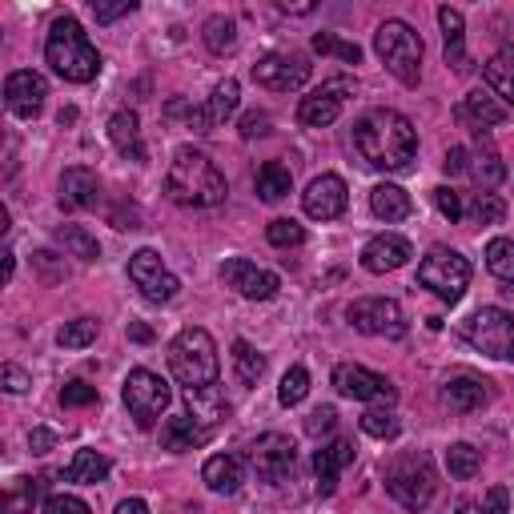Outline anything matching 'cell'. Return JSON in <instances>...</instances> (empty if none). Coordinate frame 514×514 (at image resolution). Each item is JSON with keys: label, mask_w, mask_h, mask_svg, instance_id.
Here are the masks:
<instances>
[{"label": "cell", "mask_w": 514, "mask_h": 514, "mask_svg": "<svg viewBox=\"0 0 514 514\" xmlns=\"http://www.w3.org/2000/svg\"><path fill=\"white\" fill-rule=\"evenodd\" d=\"M350 462H354V442H346V438H338V442H330V446L314 450V474H318V490H322V494H334L338 474H342Z\"/></svg>", "instance_id": "obj_23"}, {"label": "cell", "mask_w": 514, "mask_h": 514, "mask_svg": "<svg viewBox=\"0 0 514 514\" xmlns=\"http://www.w3.org/2000/svg\"><path fill=\"white\" fill-rule=\"evenodd\" d=\"M57 241L65 245L69 257H81V262H97L101 257V245L85 225H57Z\"/></svg>", "instance_id": "obj_34"}, {"label": "cell", "mask_w": 514, "mask_h": 514, "mask_svg": "<svg viewBox=\"0 0 514 514\" xmlns=\"http://www.w3.org/2000/svg\"><path fill=\"white\" fill-rule=\"evenodd\" d=\"M37 498H41V478H17V486L5 494V514H33Z\"/></svg>", "instance_id": "obj_42"}, {"label": "cell", "mask_w": 514, "mask_h": 514, "mask_svg": "<svg viewBox=\"0 0 514 514\" xmlns=\"http://www.w3.org/2000/svg\"><path fill=\"white\" fill-rule=\"evenodd\" d=\"M314 53H322V57H338V61H346V65H358V61H362V49H358L354 41L334 37V33H314Z\"/></svg>", "instance_id": "obj_43"}, {"label": "cell", "mask_w": 514, "mask_h": 514, "mask_svg": "<svg viewBox=\"0 0 514 514\" xmlns=\"http://www.w3.org/2000/svg\"><path fill=\"white\" fill-rule=\"evenodd\" d=\"M13 274H17V253H13V249H5V270H0V278L13 282Z\"/></svg>", "instance_id": "obj_61"}, {"label": "cell", "mask_w": 514, "mask_h": 514, "mask_svg": "<svg viewBox=\"0 0 514 514\" xmlns=\"http://www.w3.org/2000/svg\"><path fill=\"white\" fill-rule=\"evenodd\" d=\"M290 189H294V173L282 161H266L257 169V197L262 201H282L290 197Z\"/></svg>", "instance_id": "obj_33"}, {"label": "cell", "mask_w": 514, "mask_h": 514, "mask_svg": "<svg viewBox=\"0 0 514 514\" xmlns=\"http://www.w3.org/2000/svg\"><path fill=\"white\" fill-rule=\"evenodd\" d=\"M53 257H57V253H49V249H41V253L33 257V262H37V266L45 270V278H49V282H61V278H65V270H57V266H53Z\"/></svg>", "instance_id": "obj_58"}, {"label": "cell", "mask_w": 514, "mask_h": 514, "mask_svg": "<svg viewBox=\"0 0 514 514\" xmlns=\"http://www.w3.org/2000/svg\"><path fill=\"white\" fill-rule=\"evenodd\" d=\"M185 406H189V414L201 422V426H217V422H225L229 418V402H225V394L217 390V386H201V390H185Z\"/></svg>", "instance_id": "obj_28"}, {"label": "cell", "mask_w": 514, "mask_h": 514, "mask_svg": "<svg viewBox=\"0 0 514 514\" xmlns=\"http://www.w3.org/2000/svg\"><path fill=\"white\" fill-rule=\"evenodd\" d=\"M434 490H438V474H434V462L418 450H406L398 458H390L386 466V494L394 502H402L406 510H426L434 502Z\"/></svg>", "instance_id": "obj_5"}, {"label": "cell", "mask_w": 514, "mask_h": 514, "mask_svg": "<svg viewBox=\"0 0 514 514\" xmlns=\"http://www.w3.org/2000/svg\"><path fill=\"white\" fill-rule=\"evenodd\" d=\"M438 25H442V37H446V65L454 73H470L474 65L466 57V21H462V13L450 9V5H442L438 9Z\"/></svg>", "instance_id": "obj_24"}, {"label": "cell", "mask_w": 514, "mask_h": 514, "mask_svg": "<svg viewBox=\"0 0 514 514\" xmlns=\"http://www.w3.org/2000/svg\"><path fill=\"white\" fill-rule=\"evenodd\" d=\"M249 462L257 470V478L270 482V486H282L290 474H294V462H298V446L286 438V434H262L253 446H249Z\"/></svg>", "instance_id": "obj_13"}, {"label": "cell", "mask_w": 514, "mask_h": 514, "mask_svg": "<svg viewBox=\"0 0 514 514\" xmlns=\"http://www.w3.org/2000/svg\"><path fill=\"white\" fill-rule=\"evenodd\" d=\"M414 257V245L406 241V237H398V233H378V237H370L366 241V249H362V270L366 274H394V270H402L406 262Z\"/></svg>", "instance_id": "obj_19"}, {"label": "cell", "mask_w": 514, "mask_h": 514, "mask_svg": "<svg viewBox=\"0 0 514 514\" xmlns=\"http://www.w3.org/2000/svg\"><path fill=\"white\" fill-rule=\"evenodd\" d=\"M462 514H510V490L506 486H490L478 502H462Z\"/></svg>", "instance_id": "obj_46"}, {"label": "cell", "mask_w": 514, "mask_h": 514, "mask_svg": "<svg viewBox=\"0 0 514 514\" xmlns=\"http://www.w3.org/2000/svg\"><path fill=\"white\" fill-rule=\"evenodd\" d=\"M29 446H33V454H49V450L57 446V434L45 430V426H37V430L29 434Z\"/></svg>", "instance_id": "obj_56"}, {"label": "cell", "mask_w": 514, "mask_h": 514, "mask_svg": "<svg viewBox=\"0 0 514 514\" xmlns=\"http://www.w3.org/2000/svg\"><path fill=\"white\" fill-rule=\"evenodd\" d=\"M458 121H466V125H474V129L482 133V129L506 121V105H502L494 93H486V89H470V93L462 97V105H458Z\"/></svg>", "instance_id": "obj_22"}, {"label": "cell", "mask_w": 514, "mask_h": 514, "mask_svg": "<svg viewBox=\"0 0 514 514\" xmlns=\"http://www.w3.org/2000/svg\"><path fill=\"white\" fill-rule=\"evenodd\" d=\"M97 322L93 318H77V322H65L61 326V334H57V342L65 346V350H85V346H93L97 342Z\"/></svg>", "instance_id": "obj_44"}, {"label": "cell", "mask_w": 514, "mask_h": 514, "mask_svg": "<svg viewBox=\"0 0 514 514\" xmlns=\"http://www.w3.org/2000/svg\"><path fill=\"white\" fill-rule=\"evenodd\" d=\"M133 9H137V0H93V17H97L101 25H113V21L129 17Z\"/></svg>", "instance_id": "obj_49"}, {"label": "cell", "mask_w": 514, "mask_h": 514, "mask_svg": "<svg viewBox=\"0 0 514 514\" xmlns=\"http://www.w3.org/2000/svg\"><path fill=\"white\" fill-rule=\"evenodd\" d=\"M45 97H49V85H45L41 73H33V69L9 73V81H5V105H9L13 117H25V121L37 117L45 109Z\"/></svg>", "instance_id": "obj_18"}, {"label": "cell", "mask_w": 514, "mask_h": 514, "mask_svg": "<svg viewBox=\"0 0 514 514\" xmlns=\"http://www.w3.org/2000/svg\"><path fill=\"white\" fill-rule=\"evenodd\" d=\"M113 514H149V506H145L141 498H125V502H121Z\"/></svg>", "instance_id": "obj_59"}, {"label": "cell", "mask_w": 514, "mask_h": 514, "mask_svg": "<svg viewBox=\"0 0 514 514\" xmlns=\"http://www.w3.org/2000/svg\"><path fill=\"white\" fill-rule=\"evenodd\" d=\"M434 205H438V213H442L446 221H462V217H466V201H462V193L450 189V185H438V189H434Z\"/></svg>", "instance_id": "obj_48"}, {"label": "cell", "mask_w": 514, "mask_h": 514, "mask_svg": "<svg viewBox=\"0 0 514 514\" xmlns=\"http://www.w3.org/2000/svg\"><path fill=\"white\" fill-rule=\"evenodd\" d=\"M221 282H225L229 290H237L241 298H249V302H270V298H278V290H282L278 274L245 262V257H229V262L221 266Z\"/></svg>", "instance_id": "obj_16"}, {"label": "cell", "mask_w": 514, "mask_h": 514, "mask_svg": "<svg viewBox=\"0 0 514 514\" xmlns=\"http://www.w3.org/2000/svg\"><path fill=\"white\" fill-rule=\"evenodd\" d=\"M229 193L225 173L197 149H177L165 173V197L173 205H189V209H213L221 205Z\"/></svg>", "instance_id": "obj_2"}, {"label": "cell", "mask_w": 514, "mask_h": 514, "mask_svg": "<svg viewBox=\"0 0 514 514\" xmlns=\"http://www.w3.org/2000/svg\"><path fill=\"white\" fill-rule=\"evenodd\" d=\"M354 149L378 173H406L418 157V133L398 109H370L354 125Z\"/></svg>", "instance_id": "obj_1"}, {"label": "cell", "mask_w": 514, "mask_h": 514, "mask_svg": "<svg viewBox=\"0 0 514 514\" xmlns=\"http://www.w3.org/2000/svg\"><path fill=\"white\" fill-rule=\"evenodd\" d=\"M338 113H342V101L330 97L326 89H318L314 97H302V105H298V121L306 129H326V125L338 121Z\"/></svg>", "instance_id": "obj_31"}, {"label": "cell", "mask_w": 514, "mask_h": 514, "mask_svg": "<svg viewBox=\"0 0 514 514\" xmlns=\"http://www.w3.org/2000/svg\"><path fill=\"white\" fill-rule=\"evenodd\" d=\"M374 49H378L382 65H386L406 89H414V85L422 81V37H418L406 21H386V25H378Z\"/></svg>", "instance_id": "obj_6"}, {"label": "cell", "mask_w": 514, "mask_h": 514, "mask_svg": "<svg viewBox=\"0 0 514 514\" xmlns=\"http://www.w3.org/2000/svg\"><path fill=\"white\" fill-rule=\"evenodd\" d=\"M0 382H5V390H9V394H29V390H33L29 370H21V366H13V362L0 366Z\"/></svg>", "instance_id": "obj_51"}, {"label": "cell", "mask_w": 514, "mask_h": 514, "mask_svg": "<svg viewBox=\"0 0 514 514\" xmlns=\"http://www.w3.org/2000/svg\"><path fill=\"white\" fill-rule=\"evenodd\" d=\"M109 141L129 157V161H145V141H141V117L133 109H121L109 117Z\"/></svg>", "instance_id": "obj_26"}, {"label": "cell", "mask_w": 514, "mask_h": 514, "mask_svg": "<svg viewBox=\"0 0 514 514\" xmlns=\"http://www.w3.org/2000/svg\"><path fill=\"white\" fill-rule=\"evenodd\" d=\"M201 41H205V49L209 53H217V57H225L233 45H237V25H233V17H209L205 25H201Z\"/></svg>", "instance_id": "obj_35"}, {"label": "cell", "mask_w": 514, "mask_h": 514, "mask_svg": "<svg viewBox=\"0 0 514 514\" xmlns=\"http://www.w3.org/2000/svg\"><path fill=\"white\" fill-rule=\"evenodd\" d=\"M101 402V394H97V386H89V382H69L65 390H61V406H97Z\"/></svg>", "instance_id": "obj_50"}, {"label": "cell", "mask_w": 514, "mask_h": 514, "mask_svg": "<svg viewBox=\"0 0 514 514\" xmlns=\"http://www.w3.org/2000/svg\"><path fill=\"white\" fill-rule=\"evenodd\" d=\"M121 398H125V406H129L133 422H137L141 430H149V426L169 410L173 390H169V382H165L161 374H153V370H129Z\"/></svg>", "instance_id": "obj_9"}, {"label": "cell", "mask_w": 514, "mask_h": 514, "mask_svg": "<svg viewBox=\"0 0 514 514\" xmlns=\"http://www.w3.org/2000/svg\"><path fill=\"white\" fill-rule=\"evenodd\" d=\"M129 282H133V286L141 290V298L153 302V306L173 302L177 290H181V282L165 270V262H161L157 249H137V253L129 257Z\"/></svg>", "instance_id": "obj_11"}, {"label": "cell", "mask_w": 514, "mask_h": 514, "mask_svg": "<svg viewBox=\"0 0 514 514\" xmlns=\"http://www.w3.org/2000/svg\"><path fill=\"white\" fill-rule=\"evenodd\" d=\"M334 390L342 398H354V402H382V406L398 402V386L386 374H374V370L354 366V362H342L334 370Z\"/></svg>", "instance_id": "obj_14"}, {"label": "cell", "mask_w": 514, "mask_h": 514, "mask_svg": "<svg viewBox=\"0 0 514 514\" xmlns=\"http://www.w3.org/2000/svg\"><path fill=\"white\" fill-rule=\"evenodd\" d=\"M129 338H133V342H153V330H149L145 322H129Z\"/></svg>", "instance_id": "obj_60"}, {"label": "cell", "mask_w": 514, "mask_h": 514, "mask_svg": "<svg viewBox=\"0 0 514 514\" xmlns=\"http://www.w3.org/2000/svg\"><path fill=\"white\" fill-rule=\"evenodd\" d=\"M209 438H213V430H209V426H201L193 414H177V418H169V422L161 426V446H165L169 454L201 450Z\"/></svg>", "instance_id": "obj_21"}, {"label": "cell", "mask_w": 514, "mask_h": 514, "mask_svg": "<svg viewBox=\"0 0 514 514\" xmlns=\"http://www.w3.org/2000/svg\"><path fill=\"white\" fill-rule=\"evenodd\" d=\"M418 282L442 298V302H462L466 286H470V262L458 253V249H446V245H434L422 262H418Z\"/></svg>", "instance_id": "obj_7"}, {"label": "cell", "mask_w": 514, "mask_h": 514, "mask_svg": "<svg viewBox=\"0 0 514 514\" xmlns=\"http://www.w3.org/2000/svg\"><path fill=\"white\" fill-rule=\"evenodd\" d=\"M362 434L390 442V438H398V434H402V422H398V414H394V410H366V414H362Z\"/></svg>", "instance_id": "obj_45"}, {"label": "cell", "mask_w": 514, "mask_h": 514, "mask_svg": "<svg viewBox=\"0 0 514 514\" xmlns=\"http://www.w3.org/2000/svg\"><path fill=\"white\" fill-rule=\"evenodd\" d=\"M446 466H450L454 478H474V474L482 470V454H478L470 442H454V446L446 450Z\"/></svg>", "instance_id": "obj_41"}, {"label": "cell", "mask_w": 514, "mask_h": 514, "mask_svg": "<svg viewBox=\"0 0 514 514\" xmlns=\"http://www.w3.org/2000/svg\"><path fill=\"white\" fill-rule=\"evenodd\" d=\"M233 370H237V382L241 386H257L262 382V374H266V358L257 354L249 342H233Z\"/></svg>", "instance_id": "obj_36"}, {"label": "cell", "mask_w": 514, "mask_h": 514, "mask_svg": "<svg viewBox=\"0 0 514 514\" xmlns=\"http://www.w3.org/2000/svg\"><path fill=\"white\" fill-rule=\"evenodd\" d=\"M169 370L185 390H201V386H217L221 362H217V342L209 338V330L189 326L169 342Z\"/></svg>", "instance_id": "obj_4"}, {"label": "cell", "mask_w": 514, "mask_h": 514, "mask_svg": "<svg viewBox=\"0 0 514 514\" xmlns=\"http://www.w3.org/2000/svg\"><path fill=\"white\" fill-rule=\"evenodd\" d=\"M462 338L486 354V358H498V362H514V318L498 306H482L474 310L466 322H462Z\"/></svg>", "instance_id": "obj_8"}, {"label": "cell", "mask_w": 514, "mask_h": 514, "mask_svg": "<svg viewBox=\"0 0 514 514\" xmlns=\"http://www.w3.org/2000/svg\"><path fill=\"white\" fill-rule=\"evenodd\" d=\"M322 89H326L330 97H338V101H346V97H350V93L358 89V81H350V77H334V81H326Z\"/></svg>", "instance_id": "obj_57"}, {"label": "cell", "mask_w": 514, "mask_h": 514, "mask_svg": "<svg viewBox=\"0 0 514 514\" xmlns=\"http://www.w3.org/2000/svg\"><path fill=\"white\" fill-rule=\"evenodd\" d=\"M346 318L358 334H370V338H402L406 334V314L394 298H358V302H350Z\"/></svg>", "instance_id": "obj_12"}, {"label": "cell", "mask_w": 514, "mask_h": 514, "mask_svg": "<svg viewBox=\"0 0 514 514\" xmlns=\"http://www.w3.org/2000/svg\"><path fill=\"white\" fill-rule=\"evenodd\" d=\"M109 458L105 454H97V450H77L73 454V462H69V470H65V478L69 482H81V486H97V482H105L109 478Z\"/></svg>", "instance_id": "obj_32"}, {"label": "cell", "mask_w": 514, "mask_h": 514, "mask_svg": "<svg viewBox=\"0 0 514 514\" xmlns=\"http://www.w3.org/2000/svg\"><path fill=\"white\" fill-rule=\"evenodd\" d=\"M486 270H490L498 282L514 286V237H494V241L486 245Z\"/></svg>", "instance_id": "obj_37"}, {"label": "cell", "mask_w": 514, "mask_h": 514, "mask_svg": "<svg viewBox=\"0 0 514 514\" xmlns=\"http://www.w3.org/2000/svg\"><path fill=\"white\" fill-rule=\"evenodd\" d=\"M370 209H374L378 221L394 225V221H406V217L414 213V201H410V193H406L402 185H378V189L370 193Z\"/></svg>", "instance_id": "obj_29"}, {"label": "cell", "mask_w": 514, "mask_h": 514, "mask_svg": "<svg viewBox=\"0 0 514 514\" xmlns=\"http://www.w3.org/2000/svg\"><path fill=\"white\" fill-rule=\"evenodd\" d=\"M45 514H93V510H89V502L77 498V494H53V498L45 502Z\"/></svg>", "instance_id": "obj_52"}, {"label": "cell", "mask_w": 514, "mask_h": 514, "mask_svg": "<svg viewBox=\"0 0 514 514\" xmlns=\"http://www.w3.org/2000/svg\"><path fill=\"white\" fill-rule=\"evenodd\" d=\"M482 77H486L490 93H494V97H502V101H506V105L514 109V45L498 49V53H494V57L486 61Z\"/></svg>", "instance_id": "obj_30"}, {"label": "cell", "mask_w": 514, "mask_h": 514, "mask_svg": "<svg viewBox=\"0 0 514 514\" xmlns=\"http://www.w3.org/2000/svg\"><path fill=\"white\" fill-rule=\"evenodd\" d=\"M266 237H270V245L290 249V245H302V241H306V229H302L294 217H278V221H270Z\"/></svg>", "instance_id": "obj_47"}, {"label": "cell", "mask_w": 514, "mask_h": 514, "mask_svg": "<svg viewBox=\"0 0 514 514\" xmlns=\"http://www.w3.org/2000/svg\"><path fill=\"white\" fill-rule=\"evenodd\" d=\"M101 201V177L85 165H73L61 173V205L65 209H97Z\"/></svg>", "instance_id": "obj_20"}, {"label": "cell", "mask_w": 514, "mask_h": 514, "mask_svg": "<svg viewBox=\"0 0 514 514\" xmlns=\"http://www.w3.org/2000/svg\"><path fill=\"white\" fill-rule=\"evenodd\" d=\"M237 101H241V85H237L233 77H225V81L209 93V101H205V105L173 101V105H169V117L185 113V121H189V129H193V133H213V129H221V125L237 113Z\"/></svg>", "instance_id": "obj_10"}, {"label": "cell", "mask_w": 514, "mask_h": 514, "mask_svg": "<svg viewBox=\"0 0 514 514\" xmlns=\"http://www.w3.org/2000/svg\"><path fill=\"white\" fill-rule=\"evenodd\" d=\"M45 61L61 81H73V85H89L101 73V53L93 49V41H89V33L81 29L77 17H57L53 21L49 41H45Z\"/></svg>", "instance_id": "obj_3"}, {"label": "cell", "mask_w": 514, "mask_h": 514, "mask_svg": "<svg viewBox=\"0 0 514 514\" xmlns=\"http://www.w3.org/2000/svg\"><path fill=\"white\" fill-rule=\"evenodd\" d=\"M302 205H306V217H314V221H334V217L346 213L350 189H346V181H342L338 173H322V177H314V181L306 185Z\"/></svg>", "instance_id": "obj_17"}, {"label": "cell", "mask_w": 514, "mask_h": 514, "mask_svg": "<svg viewBox=\"0 0 514 514\" xmlns=\"http://www.w3.org/2000/svg\"><path fill=\"white\" fill-rule=\"evenodd\" d=\"M310 394V370L306 366H290L282 374V386H278V402L282 406H302Z\"/></svg>", "instance_id": "obj_40"}, {"label": "cell", "mask_w": 514, "mask_h": 514, "mask_svg": "<svg viewBox=\"0 0 514 514\" xmlns=\"http://www.w3.org/2000/svg\"><path fill=\"white\" fill-rule=\"evenodd\" d=\"M278 9H282V13H294V17H310V13H314V5H290V0H282Z\"/></svg>", "instance_id": "obj_62"}, {"label": "cell", "mask_w": 514, "mask_h": 514, "mask_svg": "<svg viewBox=\"0 0 514 514\" xmlns=\"http://www.w3.org/2000/svg\"><path fill=\"white\" fill-rule=\"evenodd\" d=\"M442 169H446V173H470V149H462V145H454V149L446 153V161H442Z\"/></svg>", "instance_id": "obj_55"}, {"label": "cell", "mask_w": 514, "mask_h": 514, "mask_svg": "<svg viewBox=\"0 0 514 514\" xmlns=\"http://www.w3.org/2000/svg\"><path fill=\"white\" fill-rule=\"evenodd\" d=\"M201 482L213 490V494H237L245 486V466L237 454H213L205 466H201Z\"/></svg>", "instance_id": "obj_25"}, {"label": "cell", "mask_w": 514, "mask_h": 514, "mask_svg": "<svg viewBox=\"0 0 514 514\" xmlns=\"http://www.w3.org/2000/svg\"><path fill=\"white\" fill-rule=\"evenodd\" d=\"M442 402H446L454 414H474V410H482V406L490 402V390H486V382H478V378H450V382L442 386Z\"/></svg>", "instance_id": "obj_27"}, {"label": "cell", "mask_w": 514, "mask_h": 514, "mask_svg": "<svg viewBox=\"0 0 514 514\" xmlns=\"http://www.w3.org/2000/svg\"><path fill=\"white\" fill-rule=\"evenodd\" d=\"M253 81L270 93H290L310 81V61L302 53H270L253 65Z\"/></svg>", "instance_id": "obj_15"}, {"label": "cell", "mask_w": 514, "mask_h": 514, "mask_svg": "<svg viewBox=\"0 0 514 514\" xmlns=\"http://www.w3.org/2000/svg\"><path fill=\"white\" fill-rule=\"evenodd\" d=\"M470 177H474L482 189H494V185L506 177V165H502V157H498L494 149H486V153H474V157H470Z\"/></svg>", "instance_id": "obj_39"}, {"label": "cell", "mask_w": 514, "mask_h": 514, "mask_svg": "<svg viewBox=\"0 0 514 514\" xmlns=\"http://www.w3.org/2000/svg\"><path fill=\"white\" fill-rule=\"evenodd\" d=\"M266 133H270V113H257V109H253V113L241 117V137H245V141L266 137Z\"/></svg>", "instance_id": "obj_54"}, {"label": "cell", "mask_w": 514, "mask_h": 514, "mask_svg": "<svg viewBox=\"0 0 514 514\" xmlns=\"http://www.w3.org/2000/svg\"><path fill=\"white\" fill-rule=\"evenodd\" d=\"M334 426H338V410H334V406H318V410L306 418V434H314V438L330 434Z\"/></svg>", "instance_id": "obj_53"}, {"label": "cell", "mask_w": 514, "mask_h": 514, "mask_svg": "<svg viewBox=\"0 0 514 514\" xmlns=\"http://www.w3.org/2000/svg\"><path fill=\"white\" fill-rule=\"evenodd\" d=\"M466 217L474 221V225H498L502 217H506V201L498 197V193H474L470 197V205H466Z\"/></svg>", "instance_id": "obj_38"}]
</instances>
